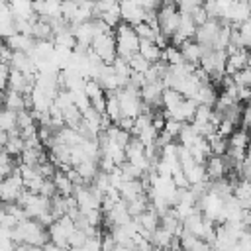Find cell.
I'll return each instance as SVG.
<instances>
[{
  "label": "cell",
  "instance_id": "6da1fadb",
  "mask_svg": "<svg viewBox=\"0 0 251 251\" xmlns=\"http://www.w3.org/2000/svg\"><path fill=\"white\" fill-rule=\"evenodd\" d=\"M12 241L14 243H27L31 247H39L43 249V245L49 243V233L47 229L35 222V220H25L22 224H18L12 229Z\"/></svg>",
  "mask_w": 251,
  "mask_h": 251
},
{
  "label": "cell",
  "instance_id": "7a4b0ae2",
  "mask_svg": "<svg viewBox=\"0 0 251 251\" xmlns=\"http://www.w3.org/2000/svg\"><path fill=\"white\" fill-rule=\"evenodd\" d=\"M114 39H116V53L124 61H129L139 51V37H137L135 29L124 22L116 27Z\"/></svg>",
  "mask_w": 251,
  "mask_h": 251
},
{
  "label": "cell",
  "instance_id": "3957f363",
  "mask_svg": "<svg viewBox=\"0 0 251 251\" xmlns=\"http://www.w3.org/2000/svg\"><path fill=\"white\" fill-rule=\"evenodd\" d=\"M178 22H180V14L176 10V4L163 2L159 6V10H157V25H159V31L165 37H171L178 29Z\"/></svg>",
  "mask_w": 251,
  "mask_h": 251
},
{
  "label": "cell",
  "instance_id": "277c9868",
  "mask_svg": "<svg viewBox=\"0 0 251 251\" xmlns=\"http://www.w3.org/2000/svg\"><path fill=\"white\" fill-rule=\"evenodd\" d=\"M90 51L104 63V65H112L118 57L116 53V39H114V33L108 31V33H100L92 39L90 43Z\"/></svg>",
  "mask_w": 251,
  "mask_h": 251
},
{
  "label": "cell",
  "instance_id": "5b68a950",
  "mask_svg": "<svg viewBox=\"0 0 251 251\" xmlns=\"http://www.w3.org/2000/svg\"><path fill=\"white\" fill-rule=\"evenodd\" d=\"M22 192H24V180L16 167L12 171V175L2 178V182H0V202L2 204H18Z\"/></svg>",
  "mask_w": 251,
  "mask_h": 251
},
{
  "label": "cell",
  "instance_id": "8992f818",
  "mask_svg": "<svg viewBox=\"0 0 251 251\" xmlns=\"http://www.w3.org/2000/svg\"><path fill=\"white\" fill-rule=\"evenodd\" d=\"M120 18L124 24L135 27L145 22V12L139 2H120Z\"/></svg>",
  "mask_w": 251,
  "mask_h": 251
},
{
  "label": "cell",
  "instance_id": "52a82bcc",
  "mask_svg": "<svg viewBox=\"0 0 251 251\" xmlns=\"http://www.w3.org/2000/svg\"><path fill=\"white\" fill-rule=\"evenodd\" d=\"M163 90H165V86L161 84V80L159 82H145L139 90V98L145 106H149L151 110H157V108H161Z\"/></svg>",
  "mask_w": 251,
  "mask_h": 251
},
{
  "label": "cell",
  "instance_id": "ba28073f",
  "mask_svg": "<svg viewBox=\"0 0 251 251\" xmlns=\"http://www.w3.org/2000/svg\"><path fill=\"white\" fill-rule=\"evenodd\" d=\"M178 49H180V55H182L184 63H186V65H192V67H200L202 57H204L208 51H212V47H204V45H200V43H196V41H192V39L186 41L184 45H180Z\"/></svg>",
  "mask_w": 251,
  "mask_h": 251
},
{
  "label": "cell",
  "instance_id": "9c48e42d",
  "mask_svg": "<svg viewBox=\"0 0 251 251\" xmlns=\"http://www.w3.org/2000/svg\"><path fill=\"white\" fill-rule=\"evenodd\" d=\"M220 25H222V22H218V20H208L204 25H198L196 33H194V41L204 47H212L216 41V35L220 31Z\"/></svg>",
  "mask_w": 251,
  "mask_h": 251
},
{
  "label": "cell",
  "instance_id": "30bf717a",
  "mask_svg": "<svg viewBox=\"0 0 251 251\" xmlns=\"http://www.w3.org/2000/svg\"><path fill=\"white\" fill-rule=\"evenodd\" d=\"M204 171H206V178L210 182L214 180H220V178H226V173H229V167H227V161L226 157L222 155H212L206 163H204Z\"/></svg>",
  "mask_w": 251,
  "mask_h": 251
},
{
  "label": "cell",
  "instance_id": "8fae6325",
  "mask_svg": "<svg viewBox=\"0 0 251 251\" xmlns=\"http://www.w3.org/2000/svg\"><path fill=\"white\" fill-rule=\"evenodd\" d=\"M118 192H120V198H122L126 204H129V202H133V200L145 196L147 190H145V186H143L141 180H126V182L118 188Z\"/></svg>",
  "mask_w": 251,
  "mask_h": 251
},
{
  "label": "cell",
  "instance_id": "7c38bea8",
  "mask_svg": "<svg viewBox=\"0 0 251 251\" xmlns=\"http://www.w3.org/2000/svg\"><path fill=\"white\" fill-rule=\"evenodd\" d=\"M247 57H249V51L247 49H237L231 55H227V59H226V75L227 76H233L235 73L243 71L245 65H247Z\"/></svg>",
  "mask_w": 251,
  "mask_h": 251
},
{
  "label": "cell",
  "instance_id": "4fadbf2b",
  "mask_svg": "<svg viewBox=\"0 0 251 251\" xmlns=\"http://www.w3.org/2000/svg\"><path fill=\"white\" fill-rule=\"evenodd\" d=\"M4 43L10 47V51H20V53H27V55H31L33 45H35V39L29 37V35L14 33V35H10L8 39H4Z\"/></svg>",
  "mask_w": 251,
  "mask_h": 251
},
{
  "label": "cell",
  "instance_id": "5bb4252c",
  "mask_svg": "<svg viewBox=\"0 0 251 251\" xmlns=\"http://www.w3.org/2000/svg\"><path fill=\"white\" fill-rule=\"evenodd\" d=\"M178 243H180V251H210L212 249L204 239H200L184 229L178 233Z\"/></svg>",
  "mask_w": 251,
  "mask_h": 251
},
{
  "label": "cell",
  "instance_id": "9a60e30c",
  "mask_svg": "<svg viewBox=\"0 0 251 251\" xmlns=\"http://www.w3.org/2000/svg\"><path fill=\"white\" fill-rule=\"evenodd\" d=\"M149 65H155V63H161V55H163V49L151 41V39H139V51H137Z\"/></svg>",
  "mask_w": 251,
  "mask_h": 251
},
{
  "label": "cell",
  "instance_id": "2e32d148",
  "mask_svg": "<svg viewBox=\"0 0 251 251\" xmlns=\"http://www.w3.org/2000/svg\"><path fill=\"white\" fill-rule=\"evenodd\" d=\"M2 106L6 110H12V112H22V110H27L29 108V98L24 96V94H18V92H12V90H6L4 92V98H2Z\"/></svg>",
  "mask_w": 251,
  "mask_h": 251
},
{
  "label": "cell",
  "instance_id": "e0dca14e",
  "mask_svg": "<svg viewBox=\"0 0 251 251\" xmlns=\"http://www.w3.org/2000/svg\"><path fill=\"white\" fill-rule=\"evenodd\" d=\"M135 220H137L141 231H145V233H149V235L159 227V216H157V212H155L151 206H149L145 212H141Z\"/></svg>",
  "mask_w": 251,
  "mask_h": 251
},
{
  "label": "cell",
  "instance_id": "ac0fdd59",
  "mask_svg": "<svg viewBox=\"0 0 251 251\" xmlns=\"http://www.w3.org/2000/svg\"><path fill=\"white\" fill-rule=\"evenodd\" d=\"M188 153H190V157L194 159V163H198V165H204V163L212 157L210 145H208V141H206L204 137H200V139L188 149Z\"/></svg>",
  "mask_w": 251,
  "mask_h": 251
},
{
  "label": "cell",
  "instance_id": "d6986e66",
  "mask_svg": "<svg viewBox=\"0 0 251 251\" xmlns=\"http://www.w3.org/2000/svg\"><path fill=\"white\" fill-rule=\"evenodd\" d=\"M8 6H10V12H12L14 22H16V20H33V18H35L33 8H31V2L16 0V2H10Z\"/></svg>",
  "mask_w": 251,
  "mask_h": 251
},
{
  "label": "cell",
  "instance_id": "ffe728a7",
  "mask_svg": "<svg viewBox=\"0 0 251 251\" xmlns=\"http://www.w3.org/2000/svg\"><path fill=\"white\" fill-rule=\"evenodd\" d=\"M198 139H200V135H198V131H196L190 124H184V126L180 127L178 135H176V143H178L180 147H184V149H190Z\"/></svg>",
  "mask_w": 251,
  "mask_h": 251
},
{
  "label": "cell",
  "instance_id": "44dd1931",
  "mask_svg": "<svg viewBox=\"0 0 251 251\" xmlns=\"http://www.w3.org/2000/svg\"><path fill=\"white\" fill-rule=\"evenodd\" d=\"M53 184H55V190H57V194H61V196H73V190H75V184L69 180V176L63 173V171H57L55 175H53Z\"/></svg>",
  "mask_w": 251,
  "mask_h": 251
},
{
  "label": "cell",
  "instance_id": "7402d4cb",
  "mask_svg": "<svg viewBox=\"0 0 251 251\" xmlns=\"http://www.w3.org/2000/svg\"><path fill=\"white\" fill-rule=\"evenodd\" d=\"M18 129V114L6 108H0V131L12 133Z\"/></svg>",
  "mask_w": 251,
  "mask_h": 251
},
{
  "label": "cell",
  "instance_id": "603a6c76",
  "mask_svg": "<svg viewBox=\"0 0 251 251\" xmlns=\"http://www.w3.org/2000/svg\"><path fill=\"white\" fill-rule=\"evenodd\" d=\"M173 239H175V235H173V233H169L167 229H163L161 226L151 233V245H153V247L167 249V251H169V247H171Z\"/></svg>",
  "mask_w": 251,
  "mask_h": 251
},
{
  "label": "cell",
  "instance_id": "cb8c5ba5",
  "mask_svg": "<svg viewBox=\"0 0 251 251\" xmlns=\"http://www.w3.org/2000/svg\"><path fill=\"white\" fill-rule=\"evenodd\" d=\"M104 116H106L112 124H118V120L122 118V112H120V104H118L116 92L106 94V112H104Z\"/></svg>",
  "mask_w": 251,
  "mask_h": 251
},
{
  "label": "cell",
  "instance_id": "d4e9b609",
  "mask_svg": "<svg viewBox=\"0 0 251 251\" xmlns=\"http://www.w3.org/2000/svg\"><path fill=\"white\" fill-rule=\"evenodd\" d=\"M182 100H184V98H182L176 90H173V88H165V90H163V96H161V108H163L165 112H169V110L176 108Z\"/></svg>",
  "mask_w": 251,
  "mask_h": 251
},
{
  "label": "cell",
  "instance_id": "484cf974",
  "mask_svg": "<svg viewBox=\"0 0 251 251\" xmlns=\"http://www.w3.org/2000/svg\"><path fill=\"white\" fill-rule=\"evenodd\" d=\"M175 33H180V35H184L186 39H192V37H194V33H196V24L192 22V18H190V16H184V14H180L178 29H176Z\"/></svg>",
  "mask_w": 251,
  "mask_h": 251
},
{
  "label": "cell",
  "instance_id": "4316f807",
  "mask_svg": "<svg viewBox=\"0 0 251 251\" xmlns=\"http://www.w3.org/2000/svg\"><path fill=\"white\" fill-rule=\"evenodd\" d=\"M186 175V180H188V186H198L202 182H206V171H204V165H194Z\"/></svg>",
  "mask_w": 251,
  "mask_h": 251
},
{
  "label": "cell",
  "instance_id": "83f0119b",
  "mask_svg": "<svg viewBox=\"0 0 251 251\" xmlns=\"http://www.w3.org/2000/svg\"><path fill=\"white\" fill-rule=\"evenodd\" d=\"M208 141V145H210V151H212V155H226L227 153V139H224V137H220L218 133H214L212 137H208L206 139Z\"/></svg>",
  "mask_w": 251,
  "mask_h": 251
},
{
  "label": "cell",
  "instance_id": "f1b7e54d",
  "mask_svg": "<svg viewBox=\"0 0 251 251\" xmlns=\"http://www.w3.org/2000/svg\"><path fill=\"white\" fill-rule=\"evenodd\" d=\"M237 27V33H239V41H241V47L251 51V18L245 20L243 24L235 25Z\"/></svg>",
  "mask_w": 251,
  "mask_h": 251
},
{
  "label": "cell",
  "instance_id": "f546056e",
  "mask_svg": "<svg viewBox=\"0 0 251 251\" xmlns=\"http://www.w3.org/2000/svg\"><path fill=\"white\" fill-rule=\"evenodd\" d=\"M127 65H129V69H131V73H141V75H145L147 71H149V63L139 55V53H135L129 61H127Z\"/></svg>",
  "mask_w": 251,
  "mask_h": 251
},
{
  "label": "cell",
  "instance_id": "4dcf8cb0",
  "mask_svg": "<svg viewBox=\"0 0 251 251\" xmlns=\"http://www.w3.org/2000/svg\"><path fill=\"white\" fill-rule=\"evenodd\" d=\"M231 80H233V84H235L237 88H251V71L245 67L243 71L235 73V75L231 76Z\"/></svg>",
  "mask_w": 251,
  "mask_h": 251
},
{
  "label": "cell",
  "instance_id": "1f68e13d",
  "mask_svg": "<svg viewBox=\"0 0 251 251\" xmlns=\"http://www.w3.org/2000/svg\"><path fill=\"white\" fill-rule=\"evenodd\" d=\"M82 92L88 96V100H92V98H96V96L106 94V92L100 88V84H98L94 78H86V80H84V90H82Z\"/></svg>",
  "mask_w": 251,
  "mask_h": 251
},
{
  "label": "cell",
  "instance_id": "d6a6232c",
  "mask_svg": "<svg viewBox=\"0 0 251 251\" xmlns=\"http://www.w3.org/2000/svg\"><path fill=\"white\" fill-rule=\"evenodd\" d=\"M14 169H16V167H14L12 157L6 155L4 151H0V178H6L8 175H12Z\"/></svg>",
  "mask_w": 251,
  "mask_h": 251
},
{
  "label": "cell",
  "instance_id": "836d02e7",
  "mask_svg": "<svg viewBox=\"0 0 251 251\" xmlns=\"http://www.w3.org/2000/svg\"><path fill=\"white\" fill-rule=\"evenodd\" d=\"M86 239H88V235H86L82 229H75V231L69 235V249H71V247H84Z\"/></svg>",
  "mask_w": 251,
  "mask_h": 251
},
{
  "label": "cell",
  "instance_id": "e575fe53",
  "mask_svg": "<svg viewBox=\"0 0 251 251\" xmlns=\"http://www.w3.org/2000/svg\"><path fill=\"white\" fill-rule=\"evenodd\" d=\"M237 173L241 175L243 180H249V178H251V155H245V159H243L241 165L237 167Z\"/></svg>",
  "mask_w": 251,
  "mask_h": 251
},
{
  "label": "cell",
  "instance_id": "d590c367",
  "mask_svg": "<svg viewBox=\"0 0 251 251\" xmlns=\"http://www.w3.org/2000/svg\"><path fill=\"white\" fill-rule=\"evenodd\" d=\"M10 65L8 63H0V92H6L8 88V78H10Z\"/></svg>",
  "mask_w": 251,
  "mask_h": 251
},
{
  "label": "cell",
  "instance_id": "8d00e7d4",
  "mask_svg": "<svg viewBox=\"0 0 251 251\" xmlns=\"http://www.w3.org/2000/svg\"><path fill=\"white\" fill-rule=\"evenodd\" d=\"M184 124H178V122H175V120H165V127H163V131L165 133H169L173 139L178 135V131H180V127H182Z\"/></svg>",
  "mask_w": 251,
  "mask_h": 251
},
{
  "label": "cell",
  "instance_id": "74e56055",
  "mask_svg": "<svg viewBox=\"0 0 251 251\" xmlns=\"http://www.w3.org/2000/svg\"><path fill=\"white\" fill-rule=\"evenodd\" d=\"M241 127L251 131V106H245L241 112Z\"/></svg>",
  "mask_w": 251,
  "mask_h": 251
},
{
  "label": "cell",
  "instance_id": "f35d334b",
  "mask_svg": "<svg viewBox=\"0 0 251 251\" xmlns=\"http://www.w3.org/2000/svg\"><path fill=\"white\" fill-rule=\"evenodd\" d=\"M69 251H88V249L86 247H71Z\"/></svg>",
  "mask_w": 251,
  "mask_h": 251
},
{
  "label": "cell",
  "instance_id": "ab89813d",
  "mask_svg": "<svg viewBox=\"0 0 251 251\" xmlns=\"http://www.w3.org/2000/svg\"><path fill=\"white\" fill-rule=\"evenodd\" d=\"M249 71H251V53H249V57H247V65H245Z\"/></svg>",
  "mask_w": 251,
  "mask_h": 251
},
{
  "label": "cell",
  "instance_id": "60d3db41",
  "mask_svg": "<svg viewBox=\"0 0 251 251\" xmlns=\"http://www.w3.org/2000/svg\"><path fill=\"white\" fill-rule=\"evenodd\" d=\"M149 251H167V249H161V247H151Z\"/></svg>",
  "mask_w": 251,
  "mask_h": 251
},
{
  "label": "cell",
  "instance_id": "b9f144b4",
  "mask_svg": "<svg viewBox=\"0 0 251 251\" xmlns=\"http://www.w3.org/2000/svg\"><path fill=\"white\" fill-rule=\"evenodd\" d=\"M210 251H216V249H210Z\"/></svg>",
  "mask_w": 251,
  "mask_h": 251
}]
</instances>
